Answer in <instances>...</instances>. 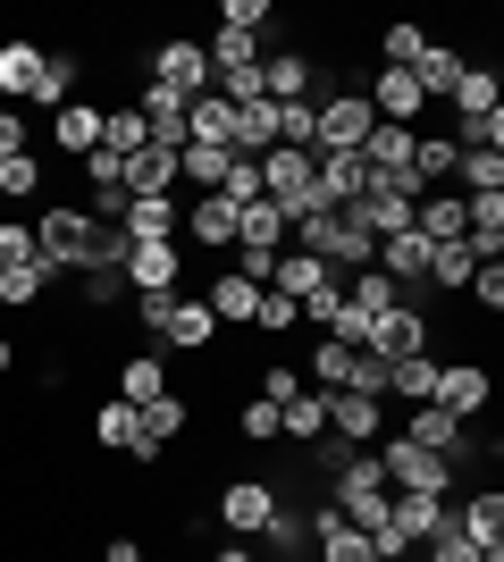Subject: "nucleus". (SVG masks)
Returning a JSON list of instances; mask_svg holds the SVG:
<instances>
[{"label":"nucleus","instance_id":"20","mask_svg":"<svg viewBox=\"0 0 504 562\" xmlns=\"http://www.w3.org/2000/svg\"><path fill=\"white\" fill-rule=\"evenodd\" d=\"M328 278H336V269H320L312 252H278V269H269V294H287V303L303 311V303H312V294H320Z\"/></svg>","mask_w":504,"mask_h":562},{"label":"nucleus","instance_id":"34","mask_svg":"<svg viewBox=\"0 0 504 562\" xmlns=\"http://www.w3.org/2000/svg\"><path fill=\"white\" fill-rule=\"evenodd\" d=\"M387 395L429 403V395H437V361H429V352H412V361H387Z\"/></svg>","mask_w":504,"mask_h":562},{"label":"nucleus","instance_id":"28","mask_svg":"<svg viewBox=\"0 0 504 562\" xmlns=\"http://www.w3.org/2000/svg\"><path fill=\"white\" fill-rule=\"evenodd\" d=\"M152 395H168V361H152V352L119 361V403H135V412H144Z\"/></svg>","mask_w":504,"mask_h":562},{"label":"nucleus","instance_id":"31","mask_svg":"<svg viewBox=\"0 0 504 562\" xmlns=\"http://www.w3.org/2000/svg\"><path fill=\"white\" fill-rule=\"evenodd\" d=\"M455 151H504V110H455Z\"/></svg>","mask_w":504,"mask_h":562},{"label":"nucleus","instance_id":"39","mask_svg":"<svg viewBox=\"0 0 504 562\" xmlns=\"http://www.w3.org/2000/svg\"><path fill=\"white\" fill-rule=\"evenodd\" d=\"M421 50H429V34H421V25H379V68H412Z\"/></svg>","mask_w":504,"mask_h":562},{"label":"nucleus","instance_id":"5","mask_svg":"<svg viewBox=\"0 0 504 562\" xmlns=\"http://www.w3.org/2000/svg\"><path fill=\"white\" fill-rule=\"evenodd\" d=\"M429 311L421 303H395V311H379L370 328H361V352H379V361H412V352H429Z\"/></svg>","mask_w":504,"mask_h":562},{"label":"nucleus","instance_id":"29","mask_svg":"<svg viewBox=\"0 0 504 562\" xmlns=\"http://www.w3.org/2000/svg\"><path fill=\"white\" fill-rule=\"evenodd\" d=\"M446 177H455V143H446V135H412V186L437 193Z\"/></svg>","mask_w":504,"mask_h":562},{"label":"nucleus","instance_id":"3","mask_svg":"<svg viewBox=\"0 0 504 562\" xmlns=\"http://www.w3.org/2000/svg\"><path fill=\"white\" fill-rule=\"evenodd\" d=\"M387 470V495H455V462L446 453H421L412 437H387V446H370Z\"/></svg>","mask_w":504,"mask_h":562},{"label":"nucleus","instance_id":"37","mask_svg":"<svg viewBox=\"0 0 504 562\" xmlns=\"http://www.w3.org/2000/svg\"><path fill=\"white\" fill-rule=\"evenodd\" d=\"M471 269H480V260L462 252V244H429V285H446V294H462V285H471Z\"/></svg>","mask_w":504,"mask_h":562},{"label":"nucleus","instance_id":"30","mask_svg":"<svg viewBox=\"0 0 504 562\" xmlns=\"http://www.w3.org/2000/svg\"><path fill=\"white\" fill-rule=\"evenodd\" d=\"M261 538H269V554H278V562L303 554V546H312V513H303V504H278V513L261 520Z\"/></svg>","mask_w":504,"mask_h":562},{"label":"nucleus","instance_id":"18","mask_svg":"<svg viewBox=\"0 0 504 562\" xmlns=\"http://www.w3.org/2000/svg\"><path fill=\"white\" fill-rule=\"evenodd\" d=\"M387 520H395V529H404L412 546H429V538H437V529H446L455 513H446V495H387Z\"/></svg>","mask_w":504,"mask_h":562},{"label":"nucleus","instance_id":"44","mask_svg":"<svg viewBox=\"0 0 504 562\" xmlns=\"http://www.w3.org/2000/svg\"><path fill=\"white\" fill-rule=\"evenodd\" d=\"M345 395H370V403L387 395V361H379V352H354V370H345Z\"/></svg>","mask_w":504,"mask_h":562},{"label":"nucleus","instance_id":"2","mask_svg":"<svg viewBox=\"0 0 504 562\" xmlns=\"http://www.w3.org/2000/svg\"><path fill=\"white\" fill-rule=\"evenodd\" d=\"M144 85H160V93H177V101H202L211 93V50L193 43V34H160L152 59H144Z\"/></svg>","mask_w":504,"mask_h":562},{"label":"nucleus","instance_id":"40","mask_svg":"<svg viewBox=\"0 0 504 562\" xmlns=\"http://www.w3.org/2000/svg\"><path fill=\"white\" fill-rule=\"evenodd\" d=\"M429 562H504V546H471L455 520H446V529L429 538Z\"/></svg>","mask_w":504,"mask_h":562},{"label":"nucleus","instance_id":"16","mask_svg":"<svg viewBox=\"0 0 504 562\" xmlns=\"http://www.w3.org/2000/svg\"><path fill=\"white\" fill-rule=\"evenodd\" d=\"M126 193H135V202H168V193H177V151H168V143H144V151L126 160Z\"/></svg>","mask_w":504,"mask_h":562},{"label":"nucleus","instance_id":"52","mask_svg":"<svg viewBox=\"0 0 504 562\" xmlns=\"http://www.w3.org/2000/svg\"><path fill=\"white\" fill-rule=\"evenodd\" d=\"M9 260H34V227H18V218L0 227V269H9Z\"/></svg>","mask_w":504,"mask_h":562},{"label":"nucleus","instance_id":"23","mask_svg":"<svg viewBox=\"0 0 504 562\" xmlns=\"http://www.w3.org/2000/svg\"><path fill=\"white\" fill-rule=\"evenodd\" d=\"M76 85H85V59H76V50H43L34 101H43V110H68V101H76Z\"/></svg>","mask_w":504,"mask_h":562},{"label":"nucleus","instance_id":"48","mask_svg":"<svg viewBox=\"0 0 504 562\" xmlns=\"http://www.w3.org/2000/svg\"><path fill=\"white\" fill-rule=\"evenodd\" d=\"M303 395V370H294V361H269L261 370V403H294Z\"/></svg>","mask_w":504,"mask_h":562},{"label":"nucleus","instance_id":"27","mask_svg":"<svg viewBox=\"0 0 504 562\" xmlns=\"http://www.w3.org/2000/svg\"><path fill=\"white\" fill-rule=\"evenodd\" d=\"M287 211L278 202H244V218H236V244H253V252H287Z\"/></svg>","mask_w":504,"mask_h":562},{"label":"nucleus","instance_id":"53","mask_svg":"<svg viewBox=\"0 0 504 562\" xmlns=\"http://www.w3.org/2000/svg\"><path fill=\"white\" fill-rule=\"evenodd\" d=\"M101 562H144V546H135V538H110V554H101Z\"/></svg>","mask_w":504,"mask_h":562},{"label":"nucleus","instance_id":"7","mask_svg":"<svg viewBox=\"0 0 504 562\" xmlns=\"http://www.w3.org/2000/svg\"><path fill=\"white\" fill-rule=\"evenodd\" d=\"M119 278H126V294H135V303L177 294V285H186V252H177V244H126Z\"/></svg>","mask_w":504,"mask_h":562},{"label":"nucleus","instance_id":"12","mask_svg":"<svg viewBox=\"0 0 504 562\" xmlns=\"http://www.w3.org/2000/svg\"><path fill=\"white\" fill-rule=\"evenodd\" d=\"M152 336H160L168 352H202V345L219 336V319H211V303H202V294H177V303L160 311V328H152Z\"/></svg>","mask_w":504,"mask_h":562},{"label":"nucleus","instance_id":"15","mask_svg":"<svg viewBox=\"0 0 504 562\" xmlns=\"http://www.w3.org/2000/svg\"><path fill=\"white\" fill-rule=\"evenodd\" d=\"M261 294H269V285L236 278V269H219V278H211V294H202V303H211V319H219V328H253V311H261Z\"/></svg>","mask_w":504,"mask_h":562},{"label":"nucleus","instance_id":"33","mask_svg":"<svg viewBox=\"0 0 504 562\" xmlns=\"http://www.w3.org/2000/svg\"><path fill=\"white\" fill-rule=\"evenodd\" d=\"M202 50H211V76H227V68H261V34H236V25H219Z\"/></svg>","mask_w":504,"mask_h":562},{"label":"nucleus","instance_id":"21","mask_svg":"<svg viewBox=\"0 0 504 562\" xmlns=\"http://www.w3.org/2000/svg\"><path fill=\"white\" fill-rule=\"evenodd\" d=\"M51 285H59V269H43V260H9V269H0V303H9V311H43Z\"/></svg>","mask_w":504,"mask_h":562},{"label":"nucleus","instance_id":"1","mask_svg":"<svg viewBox=\"0 0 504 562\" xmlns=\"http://www.w3.org/2000/svg\"><path fill=\"white\" fill-rule=\"evenodd\" d=\"M294 252H312L320 269H370V260H379V235L361 227L354 211H312L294 227Z\"/></svg>","mask_w":504,"mask_h":562},{"label":"nucleus","instance_id":"51","mask_svg":"<svg viewBox=\"0 0 504 562\" xmlns=\"http://www.w3.org/2000/svg\"><path fill=\"white\" fill-rule=\"evenodd\" d=\"M18 151H34V143H25V117L0 101V160H18Z\"/></svg>","mask_w":504,"mask_h":562},{"label":"nucleus","instance_id":"56","mask_svg":"<svg viewBox=\"0 0 504 562\" xmlns=\"http://www.w3.org/2000/svg\"><path fill=\"white\" fill-rule=\"evenodd\" d=\"M287 562H294V554H287Z\"/></svg>","mask_w":504,"mask_h":562},{"label":"nucleus","instance_id":"10","mask_svg":"<svg viewBox=\"0 0 504 562\" xmlns=\"http://www.w3.org/2000/svg\"><path fill=\"white\" fill-rule=\"evenodd\" d=\"M269 513H278V487H269V479H227V487H219V520H227L236 538H261Z\"/></svg>","mask_w":504,"mask_h":562},{"label":"nucleus","instance_id":"8","mask_svg":"<svg viewBox=\"0 0 504 562\" xmlns=\"http://www.w3.org/2000/svg\"><path fill=\"white\" fill-rule=\"evenodd\" d=\"M395 437H412L421 453H446V462H455V479L471 470V428H462L455 412H437V403H412V420L395 428Z\"/></svg>","mask_w":504,"mask_h":562},{"label":"nucleus","instance_id":"17","mask_svg":"<svg viewBox=\"0 0 504 562\" xmlns=\"http://www.w3.org/2000/svg\"><path fill=\"white\" fill-rule=\"evenodd\" d=\"M177 227H186L177 193H168V202H126V218H119L126 244H177Z\"/></svg>","mask_w":504,"mask_h":562},{"label":"nucleus","instance_id":"32","mask_svg":"<svg viewBox=\"0 0 504 562\" xmlns=\"http://www.w3.org/2000/svg\"><path fill=\"white\" fill-rule=\"evenodd\" d=\"M85 437H93L101 453H126V446H135V403H119V395L93 403V428H85Z\"/></svg>","mask_w":504,"mask_h":562},{"label":"nucleus","instance_id":"9","mask_svg":"<svg viewBox=\"0 0 504 562\" xmlns=\"http://www.w3.org/2000/svg\"><path fill=\"white\" fill-rule=\"evenodd\" d=\"M320 59L312 50H278V59H261V101L269 110H287V101H320Z\"/></svg>","mask_w":504,"mask_h":562},{"label":"nucleus","instance_id":"46","mask_svg":"<svg viewBox=\"0 0 504 562\" xmlns=\"http://www.w3.org/2000/svg\"><path fill=\"white\" fill-rule=\"evenodd\" d=\"M278 143H287V151H312V101H287V110H278Z\"/></svg>","mask_w":504,"mask_h":562},{"label":"nucleus","instance_id":"47","mask_svg":"<svg viewBox=\"0 0 504 562\" xmlns=\"http://www.w3.org/2000/svg\"><path fill=\"white\" fill-rule=\"evenodd\" d=\"M303 319H320V328L336 336V319H345V278H328V285H320L312 303H303Z\"/></svg>","mask_w":504,"mask_h":562},{"label":"nucleus","instance_id":"45","mask_svg":"<svg viewBox=\"0 0 504 562\" xmlns=\"http://www.w3.org/2000/svg\"><path fill=\"white\" fill-rule=\"evenodd\" d=\"M462 294H471V311H488V319H496V311H504V260H496V269H471V285H462Z\"/></svg>","mask_w":504,"mask_h":562},{"label":"nucleus","instance_id":"19","mask_svg":"<svg viewBox=\"0 0 504 562\" xmlns=\"http://www.w3.org/2000/svg\"><path fill=\"white\" fill-rule=\"evenodd\" d=\"M462 50H446V43H429L421 59H412V85H421V101H455V85H462Z\"/></svg>","mask_w":504,"mask_h":562},{"label":"nucleus","instance_id":"13","mask_svg":"<svg viewBox=\"0 0 504 562\" xmlns=\"http://www.w3.org/2000/svg\"><path fill=\"white\" fill-rule=\"evenodd\" d=\"M328 437H336V446H354V453H370L387 437L379 403H370V395H328Z\"/></svg>","mask_w":504,"mask_h":562},{"label":"nucleus","instance_id":"14","mask_svg":"<svg viewBox=\"0 0 504 562\" xmlns=\"http://www.w3.org/2000/svg\"><path fill=\"white\" fill-rule=\"evenodd\" d=\"M236 202H219V193H193L186 202V227L177 235H193V244H211V252H236Z\"/></svg>","mask_w":504,"mask_h":562},{"label":"nucleus","instance_id":"55","mask_svg":"<svg viewBox=\"0 0 504 562\" xmlns=\"http://www.w3.org/2000/svg\"><path fill=\"white\" fill-rule=\"evenodd\" d=\"M9 370H18V345H9V336H0V378H9Z\"/></svg>","mask_w":504,"mask_h":562},{"label":"nucleus","instance_id":"25","mask_svg":"<svg viewBox=\"0 0 504 562\" xmlns=\"http://www.w3.org/2000/svg\"><path fill=\"white\" fill-rule=\"evenodd\" d=\"M278 428H287L294 446H320V437H328V395H320V386H303L294 403H278Z\"/></svg>","mask_w":504,"mask_h":562},{"label":"nucleus","instance_id":"38","mask_svg":"<svg viewBox=\"0 0 504 562\" xmlns=\"http://www.w3.org/2000/svg\"><path fill=\"white\" fill-rule=\"evenodd\" d=\"M236 437H244V446H287V428H278V403L253 395V403L236 412Z\"/></svg>","mask_w":504,"mask_h":562},{"label":"nucleus","instance_id":"36","mask_svg":"<svg viewBox=\"0 0 504 562\" xmlns=\"http://www.w3.org/2000/svg\"><path fill=\"white\" fill-rule=\"evenodd\" d=\"M462 193H504V151H455Z\"/></svg>","mask_w":504,"mask_h":562},{"label":"nucleus","instance_id":"6","mask_svg":"<svg viewBox=\"0 0 504 562\" xmlns=\"http://www.w3.org/2000/svg\"><path fill=\"white\" fill-rule=\"evenodd\" d=\"M429 403H437V412H455V420L471 428L488 403H496V378H488V361H437V395H429Z\"/></svg>","mask_w":504,"mask_h":562},{"label":"nucleus","instance_id":"22","mask_svg":"<svg viewBox=\"0 0 504 562\" xmlns=\"http://www.w3.org/2000/svg\"><path fill=\"white\" fill-rule=\"evenodd\" d=\"M34 76H43V50L25 43V34H9V43H0V93H9V110L34 101Z\"/></svg>","mask_w":504,"mask_h":562},{"label":"nucleus","instance_id":"54","mask_svg":"<svg viewBox=\"0 0 504 562\" xmlns=\"http://www.w3.org/2000/svg\"><path fill=\"white\" fill-rule=\"evenodd\" d=\"M211 562H261V554H253V546H244V538H227V546H219Z\"/></svg>","mask_w":504,"mask_h":562},{"label":"nucleus","instance_id":"49","mask_svg":"<svg viewBox=\"0 0 504 562\" xmlns=\"http://www.w3.org/2000/svg\"><path fill=\"white\" fill-rule=\"evenodd\" d=\"M294 319H303V311H294L287 294H261V311H253V328H261V336H287Z\"/></svg>","mask_w":504,"mask_h":562},{"label":"nucleus","instance_id":"35","mask_svg":"<svg viewBox=\"0 0 504 562\" xmlns=\"http://www.w3.org/2000/svg\"><path fill=\"white\" fill-rule=\"evenodd\" d=\"M144 117H135V101H126V110H101V151H119V160H135V151H144Z\"/></svg>","mask_w":504,"mask_h":562},{"label":"nucleus","instance_id":"43","mask_svg":"<svg viewBox=\"0 0 504 562\" xmlns=\"http://www.w3.org/2000/svg\"><path fill=\"white\" fill-rule=\"evenodd\" d=\"M455 110H504V93H496V68H462V85H455Z\"/></svg>","mask_w":504,"mask_h":562},{"label":"nucleus","instance_id":"50","mask_svg":"<svg viewBox=\"0 0 504 562\" xmlns=\"http://www.w3.org/2000/svg\"><path fill=\"white\" fill-rule=\"evenodd\" d=\"M219 25H236V34H261V25H269V0H227V9H219Z\"/></svg>","mask_w":504,"mask_h":562},{"label":"nucleus","instance_id":"42","mask_svg":"<svg viewBox=\"0 0 504 562\" xmlns=\"http://www.w3.org/2000/svg\"><path fill=\"white\" fill-rule=\"evenodd\" d=\"M0 193H9V202H34V193H43V160H34V151L0 160Z\"/></svg>","mask_w":504,"mask_h":562},{"label":"nucleus","instance_id":"26","mask_svg":"<svg viewBox=\"0 0 504 562\" xmlns=\"http://www.w3.org/2000/svg\"><path fill=\"white\" fill-rule=\"evenodd\" d=\"M51 135H59L68 160H85V151L101 143V110H93V101H68V110H51Z\"/></svg>","mask_w":504,"mask_h":562},{"label":"nucleus","instance_id":"24","mask_svg":"<svg viewBox=\"0 0 504 562\" xmlns=\"http://www.w3.org/2000/svg\"><path fill=\"white\" fill-rule=\"evenodd\" d=\"M455 529L471 546H504V495L496 487H480V495H462V513H455Z\"/></svg>","mask_w":504,"mask_h":562},{"label":"nucleus","instance_id":"4","mask_svg":"<svg viewBox=\"0 0 504 562\" xmlns=\"http://www.w3.org/2000/svg\"><path fill=\"white\" fill-rule=\"evenodd\" d=\"M379 117H370V101L345 85V93H320L312 101V151H361V135H370Z\"/></svg>","mask_w":504,"mask_h":562},{"label":"nucleus","instance_id":"41","mask_svg":"<svg viewBox=\"0 0 504 562\" xmlns=\"http://www.w3.org/2000/svg\"><path fill=\"white\" fill-rule=\"evenodd\" d=\"M219 202H261V160H236V151H227V177H219Z\"/></svg>","mask_w":504,"mask_h":562},{"label":"nucleus","instance_id":"11","mask_svg":"<svg viewBox=\"0 0 504 562\" xmlns=\"http://www.w3.org/2000/svg\"><path fill=\"white\" fill-rule=\"evenodd\" d=\"M361 101H370V117H387V126H421V110H429L421 85H412V68H379Z\"/></svg>","mask_w":504,"mask_h":562}]
</instances>
